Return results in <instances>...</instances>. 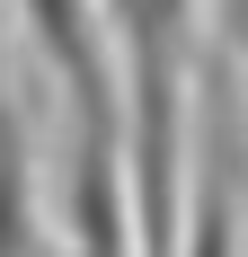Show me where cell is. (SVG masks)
<instances>
[{
	"instance_id": "1",
	"label": "cell",
	"mask_w": 248,
	"mask_h": 257,
	"mask_svg": "<svg viewBox=\"0 0 248 257\" xmlns=\"http://www.w3.org/2000/svg\"><path fill=\"white\" fill-rule=\"evenodd\" d=\"M36 133H27L18 80H9V36H0V257H36Z\"/></svg>"
},
{
	"instance_id": "2",
	"label": "cell",
	"mask_w": 248,
	"mask_h": 257,
	"mask_svg": "<svg viewBox=\"0 0 248 257\" xmlns=\"http://www.w3.org/2000/svg\"><path fill=\"white\" fill-rule=\"evenodd\" d=\"M204 106L222 115L230 160H239V186H248V106H239V71H230V53H204Z\"/></svg>"
}]
</instances>
